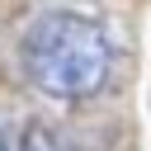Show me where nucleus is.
<instances>
[{"label":"nucleus","instance_id":"f03ea898","mask_svg":"<svg viewBox=\"0 0 151 151\" xmlns=\"http://www.w3.org/2000/svg\"><path fill=\"white\" fill-rule=\"evenodd\" d=\"M19 151H66V142H61V137H57L47 123H28V127H24Z\"/></svg>","mask_w":151,"mask_h":151},{"label":"nucleus","instance_id":"f257e3e1","mask_svg":"<svg viewBox=\"0 0 151 151\" xmlns=\"http://www.w3.org/2000/svg\"><path fill=\"white\" fill-rule=\"evenodd\" d=\"M19 61L33 90L52 99H90L113 66V38L99 19L76 9H42L19 38Z\"/></svg>","mask_w":151,"mask_h":151},{"label":"nucleus","instance_id":"7ed1b4c3","mask_svg":"<svg viewBox=\"0 0 151 151\" xmlns=\"http://www.w3.org/2000/svg\"><path fill=\"white\" fill-rule=\"evenodd\" d=\"M0 151H9V137H5V127H0Z\"/></svg>","mask_w":151,"mask_h":151}]
</instances>
